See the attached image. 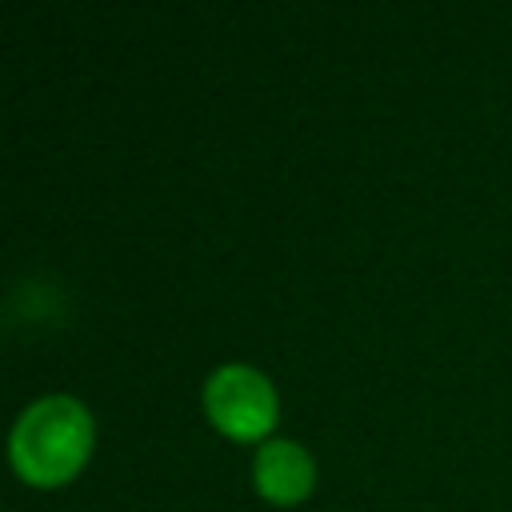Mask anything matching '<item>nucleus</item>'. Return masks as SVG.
<instances>
[{
  "label": "nucleus",
  "mask_w": 512,
  "mask_h": 512,
  "mask_svg": "<svg viewBox=\"0 0 512 512\" xmlns=\"http://www.w3.org/2000/svg\"><path fill=\"white\" fill-rule=\"evenodd\" d=\"M88 448L92 416L72 396H40L16 416L8 436L12 468L36 488H56L72 480L88 460Z\"/></svg>",
  "instance_id": "nucleus-1"
},
{
  "label": "nucleus",
  "mask_w": 512,
  "mask_h": 512,
  "mask_svg": "<svg viewBox=\"0 0 512 512\" xmlns=\"http://www.w3.org/2000/svg\"><path fill=\"white\" fill-rule=\"evenodd\" d=\"M252 480L260 496H268L272 504H296L312 492L316 468H312V456L296 440H268L256 448Z\"/></svg>",
  "instance_id": "nucleus-3"
},
{
  "label": "nucleus",
  "mask_w": 512,
  "mask_h": 512,
  "mask_svg": "<svg viewBox=\"0 0 512 512\" xmlns=\"http://www.w3.org/2000/svg\"><path fill=\"white\" fill-rule=\"evenodd\" d=\"M204 408L224 436L256 440L276 420V392L252 364H220L204 384Z\"/></svg>",
  "instance_id": "nucleus-2"
}]
</instances>
